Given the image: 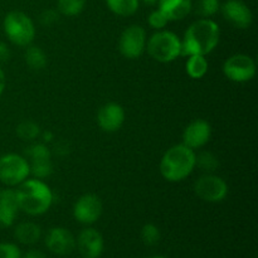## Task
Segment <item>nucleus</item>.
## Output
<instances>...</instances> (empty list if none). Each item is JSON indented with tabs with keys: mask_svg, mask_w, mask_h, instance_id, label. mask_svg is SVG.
Listing matches in <instances>:
<instances>
[{
	"mask_svg": "<svg viewBox=\"0 0 258 258\" xmlns=\"http://www.w3.org/2000/svg\"><path fill=\"white\" fill-rule=\"evenodd\" d=\"M221 38L219 25L211 18H201L189 25L181 39V55H207L217 48Z\"/></svg>",
	"mask_w": 258,
	"mask_h": 258,
	"instance_id": "nucleus-1",
	"label": "nucleus"
},
{
	"mask_svg": "<svg viewBox=\"0 0 258 258\" xmlns=\"http://www.w3.org/2000/svg\"><path fill=\"white\" fill-rule=\"evenodd\" d=\"M19 211L29 216H42L53 204V191L42 179L33 178L23 181L15 189Z\"/></svg>",
	"mask_w": 258,
	"mask_h": 258,
	"instance_id": "nucleus-2",
	"label": "nucleus"
},
{
	"mask_svg": "<svg viewBox=\"0 0 258 258\" xmlns=\"http://www.w3.org/2000/svg\"><path fill=\"white\" fill-rule=\"evenodd\" d=\"M197 154L196 150L184 144L171 146L164 153L160 160V174L165 180L178 183L188 178L194 171Z\"/></svg>",
	"mask_w": 258,
	"mask_h": 258,
	"instance_id": "nucleus-3",
	"label": "nucleus"
},
{
	"mask_svg": "<svg viewBox=\"0 0 258 258\" xmlns=\"http://www.w3.org/2000/svg\"><path fill=\"white\" fill-rule=\"evenodd\" d=\"M146 49L153 59L170 63L181 55V39L170 30H158L146 42Z\"/></svg>",
	"mask_w": 258,
	"mask_h": 258,
	"instance_id": "nucleus-4",
	"label": "nucleus"
},
{
	"mask_svg": "<svg viewBox=\"0 0 258 258\" xmlns=\"http://www.w3.org/2000/svg\"><path fill=\"white\" fill-rule=\"evenodd\" d=\"M3 27L8 39L19 47H28L35 38L34 22L29 15L20 10L8 13L3 22Z\"/></svg>",
	"mask_w": 258,
	"mask_h": 258,
	"instance_id": "nucleus-5",
	"label": "nucleus"
},
{
	"mask_svg": "<svg viewBox=\"0 0 258 258\" xmlns=\"http://www.w3.org/2000/svg\"><path fill=\"white\" fill-rule=\"evenodd\" d=\"M30 175L29 161L19 154L9 153L0 156V183L18 186Z\"/></svg>",
	"mask_w": 258,
	"mask_h": 258,
	"instance_id": "nucleus-6",
	"label": "nucleus"
},
{
	"mask_svg": "<svg viewBox=\"0 0 258 258\" xmlns=\"http://www.w3.org/2000/svg\"><path fill=\"white\" fill-rule=\"evenodd\" d=\"M222 70H223V75L229 81L236 83H244L253 80L257 72V66L251 55L237 53L224 60Z\"/></svg>",
	"mask_w": 258,
	"mask_h": 258,
	"instance_id": "nucleus-7",
	"label": "nucleus"
},
{
	"mask_svg": "<svg viewBox=\"0 0 258 258\" xmlns=\"http://www.w3.org/2000/svg\"><path fill=\"white\" fill-rule=\"evenodd\" d=\"M146 32L141 25L131 24L123 29L118 39V50L127 59H138L146 49Z\"/></svg>",
	"mask_w": 258,
	"mask_h": 258,
	"instance_id": "nucleus-8",
	"label": "nucleus"
},
{
	"mask_svg": "<svg viewBox=\"0 0 258 258\" xmlns=\"http://www.w3.org/2000/svg\"><path fill=\"white\" fill-rule=\"evenodd\" d=\"M194 191L197 196L208 203L223 202L228 196V184L223 178L213 174H204L194 183Z\"/></svg>",
	"mask_w": 258,
	"mask_h": 258,
	"instance_id": "nucleus-9",
	"label": "nucleus"
},
{
	"mask_svg": "<svg viewBox=\"0 0 258 258\" xmlns=\"http://www.w3.org/2000/svg\"><path fill=\"white\" fill-rule=\"evenodd\" d=\"M103 206L100 197L93 193L83 194L73 206V217L80 223L90 226L96 223L102 214Z\"/></svg>",
	"mask_w": 258,
	"mask_h": 258,
	"instance_id": "nucleus-10",
	"label": "nucleus"
},
{
	"mask_svg": "<svg viewBox=\"0 0 258 258\" xmlns=\"http://www.w3.org/2000/svg\"><path fill=\"white\" fill-rule=\"evenodd\" d=\"M219 10L227 22L239 29H247L253 22L252 10L242 0H227L221 5Z\"/></svg>",
	"mask_w": 258,
	"mask_h": 258,
	"instance_id": "nucleus-11",
	"label": "nucleus"
},
{
	"mask_svg": "<svg viewBox=\"0 0 258 258\" xmlns=\"http://www.w3.org/2000/svg\"><path fill=\"white\" fill-rule=\"evenodd\" d=\"M212 138V126L203 118L191 121L183 131V143L193 150L203 148L209 143Z\"/></svg>",
	"mask_w": 258,
	"mask_h": 258,
	"instance_id": "nucleus-12",
	"label": "nucleus"
},
{
	"mask_svg": "<svg viewBox=\"0 0 258 258\" xmlns=\"http://www.w3.org/2000/svg\"><path fill=\"white\" fill-rule=\"evenodd\" d=\"M125 117V110L120 103L108 102L98 110L97 122L105 133H116L122 127Z\"/></svg>",
	"mask_w": 258,
	"mask_h": 258,
	"instance_id": "nucleus-13",
	"label": "nucleus"
},
{
	"mask_svg": "<svg viewBox=\"0 0 258 258\" xmlns=\"http://www.w3.org/2000/svg\"><path fill=\"white\" fill-rule=\"evenodd\" d=\"M45 246L52 253L58 256H67L76 248V239L68 229L63 227H54L47 233Z\"/></svg>",
	"mask_w": 258,
	"mask_h": 258,
	"instance_id": "nucleus-14",
	"label": "nucleus"
},
{
	"mask_svg": "<svg viewBox=\"0 0 258 258\" xmlns=\"http://www.w3.org/2000/svg\"><path fill=\"white\" fill-rule=\"evenodd\" d=\"M77 248L80 254L83 258H98L102 254L103 247V237L97 229L95 228H85L78 236Z\"/></svg>",
	"mask_w": 258,
	"mask_h": 258,
	"instance_id": "nucleus-15",
	"label": "nucleus"
},
{
	"mask_svg": "<svg viewBox=\"0 0 258 258\" xmlns=\"http://www.w3.org/2000/svg\"><path fill=\"white\" fill-rule=\"evenodd\" d=\"M19 212L15 189H4L0 194V228H9L14 224Z\"/></svg>",
	"mask_w": 258,
	"mask_h": 258,
	"instance_id": "nucleus-16",
	"label": "nucleus"
},
{
	"mask_svg": "<svg viewBox=\"0 0 258 258\" xmlns=\"http://www.w3.org/2000/svg\"><path fill=\"white\" fill-rule=\"evenodd\" d=\"M158 5L169 22L183 20L193 10L191 0H159Z\"/></svg>",
	"mask_w": 258,
	"mask_h": 258,
	"instance_id": "nucleus-17",
	"label": "nucleus"
},
{
	"mask_svg": "<svg viewBox=\"0 0 258 258\" xmlns=\"http://www.w3.org/2000/svg\"><path fill=\"white\" fill-rule=\"evenodd\" d=\"M14 236L17 241L22 244H34L42 237V229L37 223L33 222H23L19 223L14 229Z\"/></svg>",
	"mask_w": 258,
	"mask_h": 258,
	"instance_id": "nucleus-18",
	"label": "nucleus"
},
{
	"mask_svg": "<svg viewBox=\"0 0 258 258\" xmlns=\"http://www.w3.org/2000/svg\"><path fill=\"white\" fill-rule=\"evenodd\" d=\"M208 68L209 63L206 55H188V59H186L185 63V71L190 78H193V80H201V78H203L207 75Z\"/></svg>",
	"mask_w": 258,
	"mask_h": 258,
	"instance_id": "nucleus-19",
	"label": "nucleus"
},
{
	"mask_svg": "<svg viewBox=\"0 0 258 258\" xmlns=\"http://www.w3.org/2000/svg\"><path fill=\"white\" fill-rule=\"evenodd\" d=\"M106 5L118 17H131L140 7V0H106Z\"/></svg>",
	"mask_w": 258,
	"mask_h": 258,
	"instance_id": "nucleus-20",
	"label": "nucleus"
},
{
	"mask_svg": "<svg viewBox=\"0 0 258 258\" xmlns=\"http://www.w3.org/2000/svg\"><path fill=\"white\" fill-rule=\"evenodd\" d=\"M24 57L25 63L34 71L43 70L48 63L47 54H45L44 50L40 47H38V45H28Z\"/></svg>",
	"mask_w": 258,
	"mask_h": 258,
	"instance_id": "nucleus-21",
	"label": "nucleus"
},
{
	"mask_svg": "<svg viewBox=\"0 0 258 258\" xmlns=\"http://www.w3.org/2000/svg\"><path fill=\"white\" fill-rule=\"evenodd\" d=\"M87 0H58L57 10L64 17H77L83 12Z\"/></svg>",
	"mask_w": 258,
	"mask_h": 258,
	"instance_id": "nucleus-22",
	"label": "nucleus"
},
{
	"mask_svg": "<svg viewBox=\"0 0 258 258\" xmlns=\"http://www.w3.org/2000/svg\"><path fill=\"white\" fill-rule=\"evenodd\" d=\"M30 175L37 179H45L53 173L52 159H39V160L29 161Z\"/></svg>",
	"mask_w": 258,
	"mask_h": 258,
	"instance_id": "nucleus-23",
	"label": "nucleus"
},
{
	"mask_svg": "<svg viewBox=\"0 0 258 258\" xmlns=\"http://www.w3.org/2000/svg\"><path fill=\"white\" fill-rule=\"evenodd\" d=\"M196 166H198L201 170L206 171L207 174L213 173V171H216L218 169L219 160L211 151H202V153H199L197 155Z\"/></svg>",
	"mask_w": 258,
	"mask_h": 258,
	"instance_id": "nucleus-24",
	"label": "nucleus"
},
{
	"mask_svg": "<svg viewBox=\"0 0 258 258\" xmlns=\"http://www.w3.org/2000/svg\"><path fill=\"white\" fill-rule=\"evenodd\" d=\"M40 127L33 121H23L17 126V135L24 141H32L40 135Z\"/></svg>",
	"mask_w": 258,
	"mask_h": 258,
	"instance_id": "nucleus-25",
	"label": "nucleus"
},
{
	"mask_svg": "<svg viewBox=\"0 0 258 258\" xmlns=\"http://www.w3.org/2000/svg\"><path fill=\"white\" fill-rule=\"evenodd\" d=\"M27 160H39V159H52V151L49 150L44 143H35L32 144L25 150Z\"/></svg>",
	"mask_w": 258,
	"mask_h": 258,
	"instance_id": "nucleus-26",
	"label": "nucleus"
},
{
	"mask_svg": "<svg viewBox=\"0 0 258 258\" xmlns=\"http://www.w3.org/2000/svg\"><path fill=\"white\" fill-rule=\"evenodd\" d=\"M221 9L219 0H198L196 5V13L202 18H211Z\"/></svg>",
	"mask_w": 258,
	"mask_h": 258,
	"instance_id": "nucleus-27",
	"label": "nucleus"
},
{
	"mask_svg": "<svg viewBox=\"0 0 258 258\" xmlns=\"http://www.w3.org/2000/svg\"><path fill=\"white\" fill-rule=\"evenodd\" d=\"M141 239L146 246H155L160 241V231L155 224H145L141 229Z\"/></svg>",
	"mask_w": 258,
	"mask_h": 258,
	"instance_id": "nucleus-28",
	"label": "nucleus"
},
{
	"mask_svg": "<svg viewBox=\"0 0 258 258\" xmlns=\"http://www.w3.org/2000/svg\"><path fill=\"white\" fill-rule=\"evenodd\" d=\"M148 23H149V25L153 28V29L161 30V29H164L166 25H168L169 20H168V18L165 17V14H164L160 9H155V10H153L150 14H149Z\"/></svg>",
	"mask_w": 258,
	"mask_h": 258,
	"instance_id": "nucleus-29",
	"label": "nucleus"
},
{
	"mask_svg": "<svg viewBox=\"0 0 258 258\" xmlns=\"http://www.w3.org/2000/svg\"><path fill=\"white\" fill-rule=\"evenodd\" d=\"M22 252L19 247L14 243H0V258H22Z\"/></svg>",
	"mask_w": 258,
	"mask_h": 258,
	"instance_id": "nucleus-30",
	"label": "nucleus"
},
{
	"mask_svg": "<svg viewBox=\"0 0 258 258\" xmlns=\"http://www.w3.org/2000/svg\"><path fill=\"white\" fill-rule=\"evenodd\" d=\"M58 19H59V13H58V10H53V9H48V10H44V12L40 14V23H42L43 25H45V27H49V25H53L55 24V23L58 22Z\"/></svg>",
	"mask_w": 258,
	"mask_h": 258,
	"instance_id": "nucleus-31",
	"label": "nucleus"
},
{
	"mask_svg": "<svg viewBox=\"0 0 258 258\" xmlns=\"http://www.w3.org/2000/svg\"><path fill=\"white\" fill-rule=\"evenodd\" d=\"M10 58V49L4 42H0V63H4L9 60Z\"/></svg>",
	"mask_w": 258,
	"mask_h": 258,
	"instance_id": "nucleus-32",
	"label": "nucleus"
},
{
	"mask_svg": "<svg viewBox=\"0 0 258 258\" xmlns=\"http://www.w3.org/2000/svg\"><path fill=\"white\" fill-rule=\"evenodd\" d=\"M55 153L58 154V155H67L68 153H70V146L67 145L66 143H58L57 145H55Z\"/></svg>",
	"mask_w": 258,
	"mask_h": 258,
	"instance_id": "nucleus-33",
	"label": "nucleus"
},
{
	"mask_svg": "<svg viewBox=\"0 0 258 258\" xmlns=\"http://www.w3.org/2000/svg\"><path fill=\"white\" fill-rule=\"evenodd\" d=\"M22 258H47L45 254L43 252L37 251V249H30L28 251L24 256H22Z\"/></svg>",
	"mask_w": 258,
	"mask_h": 258,
	"instance_id": "nucleus-34",
	"label": "nucleus"
},
{
	"mask_svg": "<svg viewBox=\"0 0 258 258\" xmlns=\"http://www.w3.org/2000/svg\"><path fill=\"white\" fill-rule=\"evenodd\" d=\"M5 87H7V77H5V72L0 68V97L4 93Z\"/></svg>",
	"mask_w": 258,
	"mask_h": 258,
	"instance_id": "nucleus-35",
	"label": "nucleus"
},
{
	"mask_svg": "<svg viewBox=\"0 0 258 258\" xmlns=\"http://www.w3.org/2000/svg\"><path fill=\"white\" fill-rule=\"evenodd\" d=\"M42 136H43V141H44V143H49V141H52V139H53V134L50 133V131H45V133L42 134Z\"/></svg>",
	"mask_w": 258,
	"mask_h": 258,
	"instance_id": "nucleus-36",
	"label": "nucleus"
},
{
	"mask_svg": "<svg viewBox=\"0 0 258 258\" xmlns=\"http://www.w3.org/2000/svg\"><path fill=\"white\" fill-rule=\"evenodd\" d=\"M143 2L148 5H155V4H158L159 0H143Z\"/></svg>",
	"mask_w": 258,
	"mask_h": 258,
	"instance_id": "nucleus-37",
	"label": "nucleus"
},
{
	"mask_svg": "<svg viewBox=\"0 0 258 258\" xmlns=\"http://www.w3.org/2000/svg\"><path fill=\"white\" fill-rule=\"evenodd\" d=\"M150 258H166V257H163V256H154V257H150Z\"/></svg>",
	"mask_w": 258,
	"mask_h": 258,
	"instance_id": "nucleus-38",
	"label": "nucleus"
},
{
	"mask_svg": "<svg viewBox=\"0 0 258 258\" xmlns=\"http://www.w3.org/2000/svg\"><path fill=\"white\" fill-rule=\"evenodd\" d=\"M2 190H3V189H2V188H0V194H2Z\"/></svg>",
	"mask_w": 258,
	"mask_h": 258,
	"instance_id": "nucleus-39",
	"label": "nucleus"
}]
</instances>
